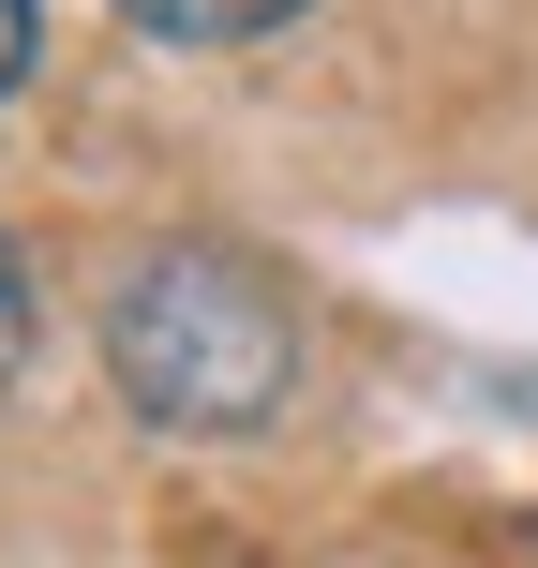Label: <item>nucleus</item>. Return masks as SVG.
<instances>
[{
	"label": "nucleus",
	"mask_w": 538,
	"mask_h": 568,
	"mask_svg": "<svg viewBox=\"0 0 538 568\" xmlns=\"http://www.w3.org/2000/svg\"><path fill=\"white\" fill-rule=\"evenodd\" d=\"M120 16H135L150 45H255V30H284L300 0H120Z\"/></svg>",
	"instance_id": "obj_2"
},
{
	"label": "nucleus",
	"mask_w": 538,
	"mask_h": 568,
	"mask_svg": "<svg viewBox=\"0 0 538 568\" xmlns=\"http://www.w3.org/2000/svg\"><path fill=\"white\" fill-rule=\"evenodd\" d=\"M105 374L150 434H270L300 389V300L225 240H165L105 300Z\"/></svg>",
	"instance_id": "obj_1"
},
{
	"label": "nucleus",
	"mask_w": 538,
	"mask_h": 568,
	"mask_svg": "<svg viewBox=\"0 0 538 568\" xmlns=\"http://www.w3.org/2000/svg\"><path fill=\"white\" fill-rule=\"evenodd\" d=\"M30 75V0H0V90Z\"/></svg>",
	"instance_id": "obj_4"
},
{
	"label": "nucleus",
	"mask_w": 538,
	"mask_h": 568,
	"mask_svg": "<svg viewBox=\"0 0 538 568\" xmlns=\"http://www.w3.org/2000/svg\"><path fill=\"white\" fill-rule=\"evenodd\" d=\"M16 359H30V270H16V240H0V389H16Z\"/></svg>",
	"instance_id": "obj_3"
}]
</instances>
